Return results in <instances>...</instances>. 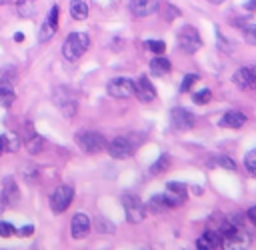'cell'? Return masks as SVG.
I'll return each mask as SVG.
<instances>
[{
	"mask_svg": "<svg viewBox=\"0 0 256 250\" xmlns=\"http://www.w3.org/2000/svg\"><path fill=\"white\" fill-rule=\"evenodd\" d=\"M90 46V38L86 32H70L62 44V56L68 62H76Z\"/></svg>",
	"mask_w": 256,
	"mask_h": 250,
	"instance_id": "cell-1",
	"label": "cell"
},
{
	"mask_svg": "<svg viewBox=\"0 0 256 250\" xmlns=\"http://www.w3.org/2000/svg\"><path fill=\"white\" fill-rule=\"evenodd\" d=\"M52 100L58 106V110L68 118H72L76 114V110H78V96H76V92H72L66 86H58L52 92Z\"/></svg>",
	"mask_w": 256,
	"mask_h": 250,
	"instance_id": "cell-2",
	"label": "cell"
},
{
	"mask_svg": "<svg viewBox=\"0 0 256 250\" xmlns=\"http://www.w3.org/2000/svg\"><path fill=\"white\" fill-rule=\"evenodd\" d=\"M76 144L86 152V154H98L106 148V138L100 134V132H94V130H82V132H76L74 136Z\"/></svg>",
	"mask_w": 256,
	"mask_h": 250,
	"instance_id": "cell-3",
	"label": "cell"
},
{
	"mask_svg": "<svg viewBox=\"0 0 256 250\" xmlns=\"http://www.w3.org/2000/svg\"><path fill=\"white\" fill-rule=\"evenodd\" d=\"M176 44H178V48H180L184 54H194L196 50H200L202 38H200L198 30H196L194 26L186 24V26L180 28V32H178V36H176Z\"/></svg>",
	"mask_w": 256,
	"mask_h": 250,
	"instance_id": "cell-4",
	"label": "cell"
},
{
	"mask_svg": "<svg viewBox=\"0 0 256 250\" xmlns=\"http://www.w3.org/2000/svg\"><path fill=\"white\" fill-rule=\"evenodd\" d=\"M106 150L112 158H118V160H124V158H130L136 150V142L132 140V136H116L112 138L108 144H106Z\"/></svg>",
	"mask_w": 256,
	"mask_h": 250,
	"instance_id": "cell-5",
	"label": "cell"
},
{
	"mask_svg": "<svg viewBox=\"0 0 256 250\" xmlns=\"http://www.w3.org/2000/svg\"><path fill=\"white\" fill-rule=\"evenodd\" d=\"M72 200H74V188L70 184H60L52 192V196H50V208H52V212L62 214V212L68 210V206L72 204Z\"/></svg>",
	"mask_w": 256,
	"mask_h": 250,
	"instance_id": "cell-6",
	"label": "cell"
},
{
	"mask_svg": "<svg viewBox=\"0 0 256 250\" xmlns=\"http://www.w3.org/2000/svg\"><path fill=\"white\" fill-rule=\"evenodd\" d=\"M122 206H124V214H126V220L130 224H138L146 218V208L142 204V200L134 194H126L122 198Z\"/></svg>",
	"mask_w": 256,
	"mask_h": 250,
	"instance_id": "cell-7",
	"label": "cell"
},
{
	"mask_svg": "<svg viewBox=\"0 0 256 250\" xmlns=\"http://www.w3.org/2000/svg\"><path fill=\"white\" fill-rule=\"evenodd\" d=\"M106 92L112 96V98H130L134 96V80L130 78H124V76H118V78H112L108 84H106Z\"/></svg>",
	"mask_w": 256,
	"mask_h": 250,
	"instance_id": "cell-8",
	"label": "cell"
},
{
	"mask_svg": "<svg viewBox=\"0 0 256 250\" xmlns=\"http://www.w3.org/2000/svg\"><path fill=\"white\" fill-rule=\"evenodd\" d=\"M194 122H196V118H194V114L190 110H186L182 106L172 108V112H170V124H172L174 130H180V132L190 130L194 126Z\"/></svg>",
	"mask_w": 256,
	"mask_h": 250,
	"instance_id": "cell-9",
	"label": "cell"
},
{
	"mask_svg": "<svg viewBox=\"0 0 256 250\" xmlns=\"http://www.w3.org/2000/svg\"><path fill=\"white\" fill-rule=\"evenodd\" d=\"M162 196H164L168 208H174V206H180V204L186 202L188 192H186V186H184L182 182H168Z\"/></svg>",
	"mask_w": 256,
	"mask_h": 250,
	"instance_id": "cell-10",
	"label": "cell"
},
{
	"mask_svg": "<svg viewBox=\"0 0 256 250\" xmlns=\"http://www.w3.org/2000/svg\"><path fill=\"white\" fill-rule=\"evenodd\" d=\"M232 82L242 90H256V66L238 68L232 76Z\"/></svg>",
	"mask_w": 256,
	"mask_h": 250,
	"instance_id": "cell-11",
	"label": "cell"
},
{
	"mask_svg": "<svg viewBox=\"0 0 256 250\" xmlns=\"http://www.w3.org/2000/svg\"><path fill=\"white\" fill-rule=\"evenodd\" d=\"M248 246H250V236L242 232V228L236 234L222 236V244H220L222 250H248Z\"/></svg>",
	"mask_w": 256,
	"mask_h": 250,
	"instance_id": "cell-12",
	"label": "cell"
},
{
	"mask_svg": "<svg viewBox=\"0 0 256 250\" xmlns=\"http://www.w3.org/2000/svg\"><path fill=\"white\" fill-rule=\"evenodd\" d=\"M134 94H136V98H138L140 102L148 104V102H152V100L156 98V88H154V84L148 80V76H140V78L134 82Z\"/></svg>",
	"mask_w": 256,
	"mask_h": 250,
	"instance_id": "cell-13",
	"label": "cell"
},
{
	"mask_svg": "<svg viewBox=\"0 0 256 250\" xmlns=\"http://www.w3.org/2000/svg\"><path fill=\"white\" fill-rule=\"evenodd\" d=\"M18 198H20V192H18V186H16L14 178H6L4 184H2V192H0V204H2V208L16 206Z\"/></svg>",
	"mask_w": 256,
	"mask_h": 250,
	"instance_id": "cell-14",
	"label": "cell"
},
{
	"mask_svg": "<svg viewBox=\"0 0 256 250\" xmlns=\"http://www.w3.org/2000/svg\"><path fill=\"white\" fill-rule=\"evenodd\" d=\"M58 30V6H52L50 8V14L46 16V20L42 22V28H40V34H38V40L40 42H48Z\"/></svg>",
	"mask_w": 256,
	"mask_h": 250,
	"instance_id": "cell-15",
	"label": "cell"
},
{
	"mask_svg": "<svg viewBox=\"0 0 256 250\" xmlns=\"http://www.w3.org/2000/svg\"><path fill=\"white\" fill-rule=\"evenodd\" d=\"M70 232H72V238L74 240L86 238L88 232H90V218L84 212H76L72 216V222H70Z\"/></svg>",
	"mask_w": 256,
	"mask_h": 250,
	"instance_id": "cell-16",
	"label": "cell"
},
{
	"mask_svg": "<svg viewBox=\"0 0 256 250\" xmlns=\"http://www.w3.org/2000/svg\"><path fill=\"white\" fill-rule=\"evenodd\" d=\"M222 244V234L216 230H206L198 240H196V248L198 250H218Z\"/></svg>",
	"mask_w": 256,
	"mask_h": 250,
	"instance_id": "cell-17",
	"label": "cell"
},
{
	"mask_svg": "<svg viewBox=\"0 0 256 250\" xmlns=\"http://www.w3.org/2000/svg\"><path fill=\"white\" fill-rule=\"evenodd\" d=\"M158 0H130V12L138 18H144V16H150L158 10Z\"/></svg>",
	"mask_w": 256,
	"mask_h": 250,
	"instance_id": "cell-18",
	"label": "cell"
},
{
	"mask_svg": "<svg viewBox=\"0 0 256 250\" xmlns=\"http://www.w3.org/2000/svg\"><path fill=\"white\" fill-rule=\"evenodd\" d=\"M218 124L222 128H242L246 124V114H242L240 110H228Z\"/></svg>",
	"mask_w": 256,
	"mask_h": 250,
	"instance_id": "cell-19",
	"label": "cell"
},
{
	"mask_svg": "<svg viewBox=\"0 0 256 250\" xmlns=\"http://www.w3.org/2000/svg\"><path fill=\"white\" fill-rule=\"evenodd\" d=\"M170 68H172V66H170V60L164 58L162 54L150 60V72H152L154 76H166V74L170 72Z\"/></svg>",
	"mask_w": 256,
	"mask_h": 250,
	"instance_id": "cell-20",
	"label": "cell"
},
{
	"mask_svg": "<svg viewBox=\"0 0 256 250\" xmlns=\"http://www.w3.org/2000/svg\"><path fill=\"white\" fill-rule=\"evenodd\" d=\"M70 16L74 20L88 18V2L86 0H70Z\"/></svg>",
	"mask_w": 256,
	"mask_h": 250,
	"instance_id": "cell-21",
	"label": "cell"
},
{
	"mask_svg": "<svg viewBox=\"0 0 256 250\" xmlns=\"http://www.w3.org/2000/svg\"><path fill=\"white\" fill-rule=\"evenodd\" d=\"M14 100H16V94H14L12 86L6 82H0V106L10 108L14 104Z\"/></svg>",
	"mask_w": 256,
	"mask_h": 250,
	"instance_id": "cell-22",
	"label": "cell"
},
{
	"mask_svg": "<svg viewBox=\"0 0 256 250\" xmlns=\"http://www.w3.org/2000/svg\"><path fill=\"white\" fill-rule=\"evenodd\" d=\"M26 148H28V152L30 154H38L42 148H44V140H42V136H38L34 130L28 134V138H26Z\"/></svg>",
	"mask_w": 256,
	"mask_h": 250,
	"instance_id": "cell-23",
	"label": "cell"
},
{
	"mask_svg": "<svg viewBox=\"0 0 256 250\" xmlns=\"http://www.w3.org/2000/svg\"><path fill=\"white\" fill-rule=\"evenodd\" d=\"M168 166H170V156H168V154H160V158L150 166L148 174H150V176H158V174H162Z\"/></svg>",
	"mask_w": 256,
	"mask_h": 250,
	"instance_id": "cell-24",
	"label": "cell"
},
{
	"mask_svg": "<svg viewBox=\"0 0 256 250\" xmlns=\"http://www.w3.org/2000/svg\"><path fill=\"white\" fill-rule=\"evenodd\" d=\"M16 12L20 18H30L34 14V4L32 0H18L16 2Z\"/></svg>",
	"mask_w": 256,
	"mask_h": 250,
	"instance_id": "cell-25",
	"label": "cell"
},
{
	"mask_svg": "<svg viewBox=\"0 0 256 250\" xmlns=\"http://www.w3.org/2000/svg\"><path fill=\"white\" fill-rule=\"evenodd\" d=\"M148 208H150L152 212H162V210L168 208V204H166V200H164L162 194H156V196H152V198L148 200Z\"/></svg>",
	"mask_w": 256,
	"mask_h": 250,
	"instance_id": "cell-26",
	"label": "cell"
},
{
	"mask_svg": "<svg viewBox=\"0 0 256 250\" xmlns=\"http://www.w3.org/2000/svg\"><path fill=\"white\" fill-rule=\"evenodd\" d=\"M244 168L250 176H256V148L244 156Z\"/></svg>",
	"mask_w": 256,
	"mask_h": 250,
	"instance_id": "cell-27",
	"label": "cell"
},
{
	"mask_svg": "<svg viewBox=\"0 0 256 250\" xmlns=\"http://www.w3.org/2000/svg\"><path fill=\"white\" fill-rule=\"evenodd\" d=\"M144 48H146V50H150L152 54L160 56V54H164L166 44H164L162 40H146V42H144Z\"/></svg>",
	"mask_w": 256,
	"mask_h": 250,
	"instance_id": "cell-28",
	"label": "cell"
},
{
	"mask_svg": "<svg viewBox=\"0 0 256 250\" xmlns=\"http://www.w3.org/2000/svg\"><path fill=\"white\" fill-rule=\"evenodd\" d=\"M242 34H244V40L252 46H256V24H244L242 26Z\"/></svg>",
	"mask_w": 256,
	"mask_h": 250,
	"instance_id": "cell-29",
	"label": "cell"
},
{
	"mask_svg": "<svg viewBox=\"0 0 256 250\" xmlns=\"http://www.w3.org/2000/svg\"><path fill=\"white\" fill-rule=\"evenodd\" d=\"M210 98H212V92H210L208 88H202V90H198V92H194V94H192L194 104H208V102H210Z\"/></svg>",
	"mask_w": 256,
	"mask_h": 250,
	"instance_id": "cell-30",
	"label": "cell"
},
{
	"mask_svg": "<svg viewBox=\"0 0 256 250\" xmlns=\"http://www.w3.org/2000/svg\"><path fill=\"white\" fill-rule=\"evenodd\" d=\"M4 146H6L8 152H16L18 146H20L18 136H16V134H6V136H4Z\"/></svg>",
	"mask_w": 256,
	"mask_h": 250,
	"instance_id": "cell-31",
	"label": "cell"
},
{
	"mask_svg": "<svg viewBox=\"0 0 256 250\" xmlns=\"http://www.w3.org/2000/svg\"><path fill=\"white\" fill-rule=\"evenodd\" d=\"M198 82V74H186L182 78V84H180V92H188L194 84Z\"/></svg>",
	"mask_w": 256,
	"mask_h": 250,
	"instance_id": "cell-32",
	"label": "cell"
},
{
	"mask_svg": "<svg viewBox=\"0 0 256 250\" xmlns=\"http://www.w3.org/2000/svg\"><path fill=\"white\" fill-rule=\"evenodd\" d=\"M216 164L222 166V168H226V170H236V162H234L232 158H228V156H220V158H216Z\"/></svg>",
	"mask_w": 256,
	"mask_h": 250,
	"instance_id": "cell-33",
	"label": "cell"
},
{
	"mask_svg": "<svg viewBox=\"0 0 256 250\" xmlns=\"http://www.w3.org/2000/svg\"><path fill=\"white\" fill-rule=\"evenodd\" d=\"M14 232H16V230H14L12 224H8V222H0V236H2V238H10Z\"/></svg>",
	"mask_w": 256,
	"mask_h": 250,
	"instance_id": "cell-34",
	"label": "cell"
},
{
	"mask_svg": "<svg viewBox=\"0 0 256 250\" xmlns=\"http://www.w3.org/2000/svg\"><path fill=\"white\" fill-rule=\"evenodd\" d=\"M32 232H34V226H22L20 230H16L18 236H30Z\"/></svg>",
	"mask_w": 256,
	"mask_h": 250,
	"instance_id": "cell-35",
	"label": "cell"
},
{
	"mask_svg": "<svg viewBox=\"0 0 256 250\" xmlns=\"http://www.w3.org/2000/svg\"><path fill=\"white\" fill-rule=\"evenodd\" d=\"M248 220H250V222L256 226V206H252V208L248 210Z\"/></svg>",
	"mask_w": 256,
	"mask_h": 250,
	"instance_id": "cell-36",
	"label": "cell"
},
{
	"mask_svg": "<svg viewBox=\"0 0 256 250\" xmlns=\"http://www.w3.org/2000/svg\"><path fill=\"white\" fill-rule=\"evenodd\" d=\"M244 8H246V10H256V0H248V2L244 4Z\"/></svg>",
	"mask_w": 256,
	"mask_h": 250,
	"instance_id": "cell-37",
	"label": "cell"
},
{
	"mask_svg": "<svg viewBox=\"0 0 256 250\" xmlns=\"http://www.w3.org/2000/svg\"><path fill=\"white\" fill-rule=\"evenodd\" d=\"M14 40H16V42H22V40H24V34H22V32H16V34H14Z\"/></svg>",
	"mask_w": 256,
	"mask_h": 250,
	"instance_id": "cell-38",
	"label": "cell"
},
{
	"mask_svg": "<svg viewBox=\"0 0 256 250\" xmlns=\"http://www.w3.org/2000/svg\"><path fill=\"white\" fill-rule=\"evenodd\" d=\"M6 150V146H4V136H0V154Z\"/></svg>",
	"mask_w": 256,
	"mask_h": 250,
	"instance_id": "cell-39",
	"label": "cell"
},
{
	"mask_svg": "<svg viewBox=\"0 0 256 250\" xmlns=\"http://www.w3.org/2000/svg\"><path fill=\"white\" fill-rule=\"evenodd\" d=\"M214 4H222V2H226V0H212Z\"/></svg>",
	"mask_w": 256,
	"mask_h": 250,
	"instance_id": "cell-40",
	"label": "cell"
},
{
	"mask_svg": "<svg viewBox=\"0 0 256 250\" xmlns=\"http://www.w3.org/2000/svg\"><path fill=\"white\" fill-rule=\"evenodd\" d=\"M8 2H12V0H0V6H2V4H8Z\"/></svg>",
	"mask_w": 256,
	"mask_h": 250,
	"instance_id": "cell-41",
	"label": "cell"
}]
</instances>
